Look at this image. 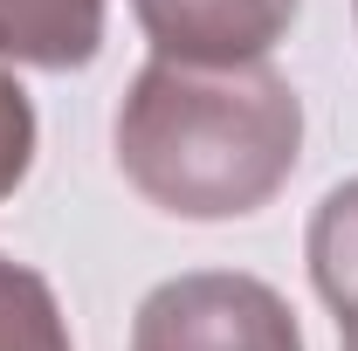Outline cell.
Masks as SVG:
<instances>
[{
    "mask_svg": "<svg viewBox=\"0 0 358 351\" xmlns=\"http://www.w3.org/2000/svg\"><path fill=\"white\" fill-rule=\"evenodd\" d=\"M117 173L173 220L262 214L303 159V96L255 62H179L152 55L117 103Z\"/></svg>",
    "mask_w": 358,
    "mask_h": 351,
    "instance_id": "1",
    "label": "cell"
},
{
    "mask_svg": "<svg viewBox=\"0 0 358 351\" xmlns=\"http://www.w3.org/2000/svg\"><path fill=\"white\" fill-rule=\"evenodd\" d=\"M131 351H303V331L262 275L186 268L138 303Z\"/></svg>",
    "mask_w": 358,
    "mask_h": 351,
    "instance_id": "2",
    "label": "cell"
},
{
    "mask_svg": "<svg viewBox=\"0 0 358 351\" xmlns=\"http://www.w3.org/2000/svg\"><path fill=\"white\" fill-rule=\"evenodd\" d=\"M303 0H131L152 55L179 62H255L296 28Z\"/></svg>",
    "mask_w": 358,
    "mask_h": 351,
    "instance_id": "3",
    "label": "cell"
},
{
    "mask_svg": "<svg viewBox=\"0 0 358 351\" xmlns=\"http://www.w3.org/2000/svg\"><path fill=\"white\" fill-rule=\"evenodd\" d=\"M110 0H0V62L69 76L90 69L103 48Z\"/></svg>",
    "mask_w": 358,
    "mask_h": 351,
    "instance_id": "4",
    "label": "cell"
},
{
    "mask_svg": "<svg viewBox=\"0 0 358 351\" xmlns=\"http://www.w3.org/2000/svg\"><path fill=\"white\" fill-rule=\"evenodd\" d=\"M303 262H310V282L324 310L338 317V331L358 338V179L331 186L310 214V234H303Z\"/></svg>",
    "mask_w": 358,
    "mask_h": 351,
    "instance_id": "5",
    "label": "cell"
},
{
    "mask_svg": "<svg viewBox=\"0 0 358 351\" xmlns=\"http://www.w3.org/2000/svg\"><path fill=\"white\" fill-rule=\"evenodd\" d=\"M0 351H76L48 275L14 255H0Z\"/></svg>",
    "mask_w": 358,
    "mask_h": 351,
    "instance_id": "6",
    "label": "cell"
},
{
    "mask_svg": "<svg viewBox=\"0 0 358 351\" xmlns=\"http://www.w3.org/2000/svg\"><path fill=\"white\" fill-rule=\"evenodd\" d=\"M35 145H42V124H35V103L14 76V62H0V200L21 193V179L35 173Z\"/></svg>",
    "mask_w": 358,
    "mask_h": 351,
    "instance_id": "7",
    "label": "cell"
},
{
    "mask_svg": "<svg viewBox=\"0 0 358 351\" xmlns=\"http://www.w3.org/2000/svg\"><path fill=\"white\" fill-rule=\"evenodd\" d=\"M345 351H358V338H345Z\"/></svg>",
    "mask_w": 358,
    "mask_h": 351,
    "instance_id": "8",
    "label": "cell"
}]
</instances>
